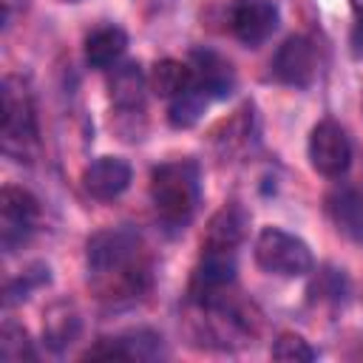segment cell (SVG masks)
Returning <instances> with one entry per match:
<instances>
[{
    "label": "cell",
    "instance_id": "cell-12",
    "mask_svg": "<svg viewBox=\"0 0 363 363\" xmlns=\"http://www.w3.org/2000/svg\"><path fill=\"white\" fill-rule=\"evenodd\" d=\"M190 68H193V77H196L199 88L207 91L210 99H224V96L233 94L235 71H233L230 60H224L221 54H216L210 48H196L190 54Z\"/></svg>",
    "mask_w": 363,
    "mask_h": 363
},
{
    "label": "cell",
    "instance_id": "cell-21",
    "mask_svg": "<svg viewBox=\"0 0 363 363\" xmlns=\"http://www.w3.org/2000/svg\"><path fill=\"white\" fill-rule=\"evenodd\" d=\"M309 295L312 298H320V301H340L346 295V278L337 272V269H320L309 286Z\"/></svg>",
    "mask_w": 363,
    "mask_h": 363
},
{
    "label": "cell",
    "instance_id": "cell-2",
    "mask_svg": "<svg viewBox=\"0 0 363 363\" xmlns=\"http://www.w3.org/2000/svg\"><path fill=\"white\" fill-rule=\"evenodd\" d=\"M150 201L167 230H182L193 221L201 201V170L196 159L162 162L150 173Z\"/></svg>",
    "mask_w": 363,
    "mask_h": 363
},
{
    "label": "cell",
    "instance_id": "cell-6",
    "mask_svg": "<svg viewBox=\"0 0 363 363\" xmlns=\"http://www.w3.org/2000/svg\"><path fill=\"white\" fill-rule=\"evenodd\" d=\"M309 162L326 179H340L352 164V142L335 119H323L309 133Z\"/></svg>",
    "mask_w": 363,
    "mask_h": 363
},
{
    "label": "cell",
    "instance_id": "cell-8",
    "mask_svg": "<svg viewBox=\"0 0 363 363\" xmlns=\"http://www.w3.org/2000/svg\"><path fill=\"white\" fill-rule=\"evenodd\" d=\"M278 28V6L272 0H233L230 31L250 48L261 45Z\"/></svg>",
    "mask_w": 363,
    "mask_h": 363
},
{
    "label": "cell",
    "instance_id": "cell-22",
    "mask_svg": "<svg viewBox=\"0 0 363 363\" xmlns=\"http://www.w3.org/2000/svg\"><path fill=\"white\" fill-rule=\"evenodd\" d=\"M43 284H48V267L34 264L31 269L23 272V278H17V281L9 284L6 295H9V301H20V298H28V292L37 289V286H43Z\"/></svg>",
    "mask_w": 363,
    "mask_h": 363
},
{
    "label": "cell",
    "instance_id": "cell-4",
    "mask_svg": "<svg viewBox=\"0 0 363 363\" xmlns=\"http://www.w3.org/2000/svg\"><path fill=\"white\" fill-rule=\"evenodd\" d=\"M37 139L34 102L26 82L14 74L3 79V150L9 156H28V145Z\"/></svg>",
    "mask_w": 363,
    "mask_h": 363
},
{
    "label": "cell",
    "instance_id": "cell-16",
    "mask_svg": "<svg viewBox=\"0 0 363 363\" xmlns=\"http://www.w3.org/2000/svg\"><path fill=\"white\" fill-rule=\"evenodd\" d=\"M247 213H244V207L241 204H235V201H230V204H224L213 218H210V224H207V233H204V241H210V244H224V247H241V241H244V235H247Z\"/></svg>",
    "mask_w": 363,
    "mask_h": 363
},
{
    "label": "cell",
    "instance_id": "cell-19",
    "mask_svg": "<svg viewBox=\"0 0 363 363\" xmlns=\"http://www.w3.org/2000/svg\"><path fill=\"white\" fill-rule=\"evenodd\" d=\"M0 357L6 363H23V360H37V352L28 340V332L17 323H6L3 326V340H0Z\"/></svg>",
    "mask_w": 363,
    "mask_h": 363
},
{
    "label": "cell",
    "instance_id": "cell-3",
    "mask_svg": "<svg viewBox=\"0 0 363 363\" xmlns=\"http://www.w3.org/2000/svg\"><path fill=\"white\" fill-rule=\"evenodd\" d=\"M252 252H255V264L264 272L281 278H301L309 275L315 267L309 244L281 227H264L255 238Z\"/></svg>",
    "mask_w": 363,
    "mask_h": 363
},
{
    "label": "cell",
    "instance_id": "cell-23",
    "mask_svg": "<svg viewBox=\"0 0 363 363\" xmlns=\"http://www.w3.org/2000/svg\"><path fill=\"white\" fill-rule=\"evenodd\" d=\"M352 51H354V57L363 60V23H357L352 31Z\"/></svg>",
    "mask_w": 363,
    "mask_h": 363
},
{
    "label": "cell",
    "instance_id": "cell-11",
    "mask_svg": "<svg viewBox=\"0 0 363 363\" xmlns=\"http://www.w3.org/2000/svg\"><path fill=\"white\" fill-rule=\"evenodd\" d=\"M130 164L122 156H99L82 170V187L96 201H111L130 187Z\"/></svg>",
    "mask_w": 363,
    "mask_h": 363
},
{
    "label": "cell",
    "instance_id": "cell-24",
    "mask_svg": "<svg viewBox=\"0 0 363 363\" xmlns=\"http://www.w3.org/2000/svg\"><path fill=\"white\" fill-rule=\"evenodd\" d=\"M349 6H352V11H354V17L363 23V0H349Z\"/></svg>",
    "mask_w": 363,
    "mask_h": 363
},
{
    "label": "cell",
    "instance_id": "cell-13",
    "mask_svg": "<svg viewBox=\"0 0 363 363\" xmlns=\"http://www.w3.org/2000/svg\"><path fill=\"white\" fill-rule=\"evenodd\" d=\"M108 88H111V102H113V108L119 113L133 116V113L145 111V88H147V82H145V74H142V68L136 62H125V65L113 68Z\"/></svg>",
    "mask_w": 363,
    "mask_h": 363
},
{
    "label": "cell",
    "instance_id": "cell-9",
    "mask_svg": "<svg viewBox=\"0 0 363 363\" xmlns=\"http://www.w3.org/2000/svg\"><path fill=\"white\" fill-rule=\"evenodd\" d=\"M162 354V337L150 329H130L113 337H99L85 357H105V360H156Z\"/></svg>",
    "mask_w": 363,
    "mask_h": 363
},
{
    "label": "cell",
    "instance_id": "cell-18",
    "mask_svg": "<svg viewBox=\"0 0 363 363\" xmlns=\"http://www.w3.org/2000/svg\"><path fill=\"white\" fill-rule=\"evenodd\" d=\"M210 102H213L210 94L201 91L199 82H193L187 91H182L179 96H173L167 102V119H170L173 128H193L201 119V113Z\"/></svg>",
    "mask_w": 363,
    "mask_h": 363
},
{
    "label": "cell",
    "instance_id": "cell-25",
    "mask_svg": "<svg viewBox=\"0 0 363 363\" xmlns=\"http://www.w3.org/2000/svg\"><path fill=\"white\" fill-rule=\"evenodd\" d=\"M62 3H77V0H62Z\"/></svg>",
    "mask_w": 363,
    "mask_h": 363
},
{
    "label": "cell",
    "instance_id": "cell-1",
    "mask_svg": "<svg viewBox=\"0 0 363 363\" xmlns=\"http://www.w3.org/2000/svg\"><path fill=\"white\" fill-rule=\"evenodd\" d=\"M88 281L105 303H133L150 286V258L145 241L130 227L99 230L88 238L85 250Z\"/></svg>",
    "mask_w": 363,
    "mask_h": 363
},
{
    "label": "cell",
    "instance_id": "cell-10",
    "mask_svg": "<svg viewBox=\"0 0 363 363\" xmlns=\"http://www.w3.org/2000/svg\"><path fill=\"white\" fill-rule=\"evenodd\" d=\"M326 216L337 233L352 241H363V184L337 182L326 193Z\"/></svg>",
    "mask_w": 363,
    "mask_h": 363
},
{
    "label": "cell",
    "instance_id": "cell-20",
    "mask_svg": "<svg viewBox=\"0 0 363 363\" xmlns=\"http://www.w3.org/2000/svg\"><path fill=\"white\" fill-rule=\"evenodd\" d=\"M269 354H272L275 360H289V363H309V360L318 357L315 349L309 346V340H303L298 332H284V335H278L275 343H272V349H269Z\"/></svg>",
    "mask_w": 363,
    "mask_h": 363
},
{
    "label": "cell",
    "instance_id": "cell-17",
    "mask_svg": "<svg viewBox=\"0 0 363 363\" xmlns=\"http://www.w3.org/2000/svg\"><path fill=\"white\" fill-rule=\"evenodd\" d=\"M193 82H196V77H193L190 62L162 60V62H156L153 71H150V88H153L159 96H164L167 102H170L173 96H179L182 91H187Z\"/></svg>",
    "mask_w": 363,
    "mask_h": 363
},
{
    "label": "cell",
    "instance_id": "cell-15",
    "mask_svg": "<svg viewBox=\"0 0 363 363\" xmlns=\"http://www.w3.org/2000/svg\"><path fill=\"white\" fill-rule=\"evenodd\" d=\"M128 48V34L119 26H102L85 40V62L96 71H105L122 60Z\"/></svg>",
    "mask_w": 363,
    "mask_h": 363
},
{
    "label": "cell",
    "instance_id": "cell-14",
    "mask_svg": "<svg viewBox=\"0 0 363 363\" xmlns=\"http://www.w3.org/2000/svg\"><path fill=\"white\" fill-rule=\"evenodd\" d=\"M79 329H82V320H79V312L74 303L68 301H57L45 309V320H43V343L51 349V352H62L68 349L77 337H79Z\"/></svg>",
    "mask_w": 363,
    "mask_h": 363
},
{
    "label": "cell",
    "instance_id": "cell-7",
    "mask_svg": "<svg viewBox=\"0 0 363 363\" xmlns=\"http://www.w3.org/2000/svg\"><path fill=\"white\" fill-rule=\"evenodd\" d=\"M272 74L278 77V82H284L289 88H309L318 77L315 43L301 34L286 37L272 57Z\"/></svg>",
    "mask_w": 363,
    "mask_h": 363
},
{
    "label": "cell",
    "instance_id": "cell-5",
    "mask_svg": "<svg viewBox=\"0 0 363 363\" xmlns=\"http://www.w3.org/2000/svg\"><path fill=\"white\" fill-rule=\"evenodd\" d=\"M40 218L37 199L14 184H6L0 193V244L6 252H14L20 244L28 241Z\"/></svg>",
    "mask_w": 363,
    "mask_h": 363
}]
</instances>
